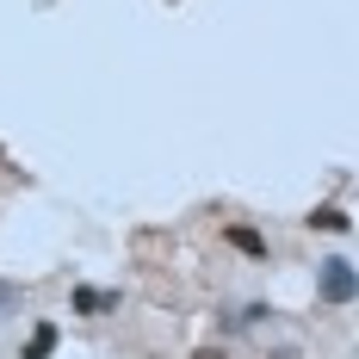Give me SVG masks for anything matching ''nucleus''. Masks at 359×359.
I'll use <instances>...</instances> for the list:
<instances>
[{"instance_id":"39448f33","label":"nucleus","mask_w":359,"mask_h":359,"mask_svg":"<svg viewBox=\"0 0 359 359\" xmlns=\"http://www.w3.org/2000/svg\"><path fill=\"white\" fill-rule=\"evenodd\" d=\"M56 341H62V328H56V323H32V334H25L19 359H50V353H56Z\"/></svg>"},{"instance_id":"423d86ee","label":"nucleus","mask_w":359,"mask_h":359,"mask_svg":"<svg viewBox=\"0 0 359 359\" xmlns=\"http://www.w3.org/2000/svg\"><path fill=\"white\" fill-rule=\"evenodd\" d=\"M260 323H273V304H236V310H223V328H236V334H248Z\"/></svg>"},{"instance_id":"0eeeda50","label":"nucleus","mask_w":359,"mask_h":359,"mask_svg":"<svg viewBox=\"0 0 359 359\" xmlns=\"http://www.w3.org/2000/svg\"><path fill=\"white\" fill-rule=\"evenodd\" d=\"M25 304V285H13V279H0V310H19Z\"/></svg>"},{"instance_id":"f03ea898","label":"nucleus","mask_w":359,"mask_h":359,"mask_svg":"<svg viewBox=\"0 0 359 359\" xmlns=\"http://www.w3.org/2000/svg\"><path fill=\"white\" fill-rule=\"evenodd\" d=\"M118 304H124V291H118V285H74L69 291V310H74V316H111Z\"/></svg>"},{"instance_id":"20e7f679","label":"nucleus","mask_w":359,"mask_h":359,"mask_svg":"<svg viewBox=\"0 0 359 359\" xmlns=\"http://www.w3.org/2000/svg\"><path fill=\"white\" fill-rule=\"evenodd\" d=\"M310 229H328V236H353V211L347 205H316V211H304Z\"/></svg>"},{"instance_id":"f257e3e1","label":"nucleus","mask_w":359,"mask_h":359,"mask_svg":"<svg viewBox=\"0 0 359 359\" xmlns=\"http://www.w3.org/2000/svg\"><path fill=\"white\" fill-rule=\"evenodd\" d=\"M353 297H359V266L347 260V254H323V260H316V304L347 310Z\"/></svg>"},{"instance_id":"7ed1b4c3","label":"nucleus","mask_w":359,"mask_h":359,"mask_svg":"<svg viewBox=\"0 0 359 359\" xmlns=\"http://www.w3.org/2000/svg\"><path fill=\"white\" fill-rule=\"evenodd\" d=\"M223 242L242 254V260H273V248H266V236L254 229V223H223Z\"/></svg>"}]
</instances>
